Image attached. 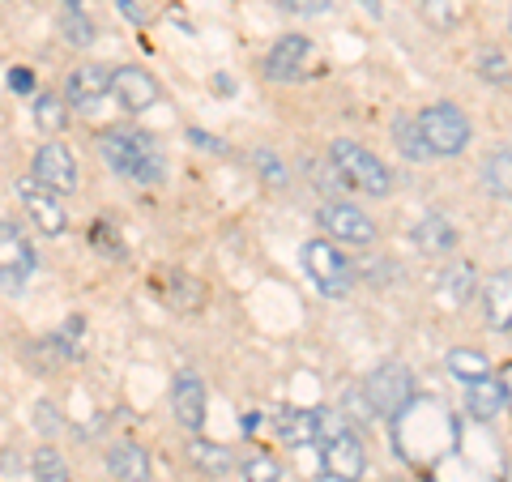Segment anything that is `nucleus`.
<instances>
[{
    "label": "nucleus",
    "mask_w": 512,
    "mask_h": 482,
    "mask_svg": "<svg viewBox=\"0 0 512 482\" xmlns=\"http://www.w3.org/2000/svg\"><path fill=\"white\" fill-rule=\"evenodd\" d=\"M60 35L69 39L73 47H90L94 43V22L86 18L82 9H64L60 13Z\"/></svg>",
    "instance_id": "obj_26"
},
{
    "label": "nucleus",
    "mask_w": 512,
    "mask_h": 482,
    "mask_svg": "<svg viewBox=\"0 0 512 482\" xmlns=\"http://www.w3.org/2000/svg\"><path fill=\"white\" fill-rule=\"evenodd\" d=\"M35 180H43L52 192H77V163L60 141H47L35 154Z\"/></svg>",
    "instance_id": "obj_10"
},
{
    "label": "nucleus",
    "mask_w": 512,
    "mask_h": 482,
    "mask_svg": "<svg viewBox=\"0 0 512 482\" xmlns=\"http://www.w3.org/2000/svg\"><path fill=\"white\" fill-rule=\"evenodd\" d=\"M239 474H244V482H278L282 478V465L269 457V453H252L244 465H239Z\"/></svg>",
    "instance_id": "obj_28"
},
{
    "label": "nucleus",
    "mask_w": 512,
    "mask_h": 482,
    "mask_svg": "<svg viewBox=\"0 0 512 482\" xmlns=\"http://www.w3.org/2000/svg\"><path fill=\"white\" fill-rule=\"evenodd\" d=\"M26 269H30V248H26V239L13 231V227H5V222H0V282H5L9 291H22Z\"/></svg>",
    "instance_id": "obj_14"
},
{
    "label": "nucleus",
    "mask_w": 512,
    "mask_h": 482,
    "mask_svg": "<svg viewBox=\"0 0 512 482\" xmlns=\"http://www.w3.org/2000/svg\"><path fill=\"white\" fill-rule=\"evenodd\" d=\"M320 222L333 239H342L350 248H372L376 244V222L367 218L359 205H346V201H329L320 205Z\"/></svg>",
    "instance_id": "obj_6"
},
{
    "label": "nucleus",
    "mask_w": 512,
    "mask_h": 482,
    "mask_svg": "<svg viewBox=\"0 0 512 482\" xmlns=\"http://www.w3.org/2000/svg\"><path fill=\"white\" fill-rule=\"evenodd\" d=\"M188 137L197 141L201 150H214V154H222V141H218V137H210V133H205V128H188Z\"/></svg>",
    "instance_id": "obj_33"
},
{
    "label": "nucleus",
    "mask_w": 512,
    "mask_h": 482,
    "mask_svg": "<svg viewBox=\"0 0 512 482\" xmlns=\"http://www.w3.org/2000/svg\"><path fill=\"white\" fill-rule=\"evenodd\" d=\"M312 56V43L303 39V35H286L274 43V52L265 56V73L274 77V82H291V77L303 73V64H308Z\"/></svg>",
    "instance_id": "obj_12"
},
{
    "label": "nucleus",
    "mask_w": 512,
    "mask_h": 482,
    "mask_svg": "<svg viewBox=\"0 0 512 482\" xmlns=\"http://www.w3.org/2000/svg\"><path fill=\"white\" fill-rule=\"evenodd\" d=\"M414 239H419V248H423V252H453V248H457L453 222H444L440 214H427L419 227H414Z\"/></svg>",
    "instance_id": "obj_22"
},
{
    "label": "nucleus",
    "mask_w": 512,
    "mask_h": 482,
    "mask_svg": "<svg viewBox=\"0 0 512 482\" xmlns=\"http://www.w3.org/2000/svg\"><path fill=\"white\" fill-rule=\"evenodd\" d=\"M303 265H308L316 291H325V295H346L350 282H355V269H350V261L333 244H325V239L303 244Z\"/></svg>",
    "instance_id": "obj_5"
},
{
    "label": "nucleus",
    "mask_w": 512,
    "mask_h": 482,
    "mask_svg": "<svg viewBox=\"0 0 512 482\" xmlns=\"http://www.w3.org/2000/svg\"><path fill=\"white\" fill-rule=\"evenodd\" d=\"M508 30H512V13H508Z\"/></svg>",
    "instance_id": "obj_39"
},
{
    "label": "nucleus",
    "mask_w": 512,
    "mask_h": 482,
    "mask_svg": "<svg viewBox=\"0 0 512 482\" xmlns=\"http://www.w3.org/2000/svg\"><path fill=\"white\" fill-rule=\"evenodd\" d=\"M291 13H329V0H278Z\"/></svg>",
    "instance_id": "obj_31"
},
{
    "label": "nucleus",
    "mask_w": 512,
    "mask_h": 482,
    "mask_svg": "<svg viewBox=\"0 0 512 482\" xmlns=\"http://www.w3.org/2000/svg\"><path fill=\"white\" fill-rule=\"evenodd\" d=\"M111 82H116V73L107 69V64H86V69H73L69 77V86H64V94H69V103L73 107H99L107 94H111Z\"/></svg>",
    "instance_id": "obj_11"
},
{
    "label": "nucleus",
    "mask_w": 512,
    "mask_h": 482,
    "mask_svg": "<svg viewBox=\"0 0 512 482\" xmlns=\"http://www.w3.org/2000/svg\"><path fill=\"white\" fill-rule=\"evenodd\" d=\"M363 397L376 414H402L414 401V376L406 363H380L372 376L363 380Z\"/></svg>",
    "instance_id": "obj_3"
},
{
    "label": "nucleus",
    "mask_w": 512,
    "mask_h": 482,
    "mask_svg": "<svg viewBox=\"0 0 512 482\" xmlns=\"http://www.w3.org/2000/svg\"><path fill=\"white\" fill-rule=\"evenodd\" d=\"M18 197H22L26 214L35 218V227L43 235H64V231H69V214H64V205L56 201V192L47 188L43 180H35V175H22V180H18Z\"/></svg>",
    "instance_id": "obj_7"
},
{
    "label": "nucleus",
    "mask_w": 512,
    "mask_h": 482,
    "mask_svg": "<svg viewBox=\"0 0 512 482\" xmlns=\"http://www.w3.org/2000/svg\"><path fill=\"white\" fill-rule=\"evenodd\" d=\"M9 86L18 90V94H30V90H35V73H30V69H13L9 73Z\"/></svg>",
    "instance_id": "obj_32"
},
{
    "label": "nucleus",
    "mask_w": 512,
    "mask_h": 482,
    "mask_svg": "<svg viewBox=\"0 0 512 482\" xmlns=\"http://www.w3.org/2000/svg\"><path fill=\"white\" fill-rule=\"evenodd\" d=\"M120 9L128 13V18H133V22H141V18H146V13H141L137 5H133V0H120Z\"/></svg>",
    "instance_id": "obj_36"
},
{
    "label": "nucleus",
    "mask_w": 512,
    "mask_h": 482,
    "mask_svg": "<svg viewBox=\"0 0 512 482\" xmlns=\"http://www.w3.org/2000/svg\"><path fill=\"white\" fill-rule=\"evenodd\" d=\"M278 436L291 448H308L320 440V414L316 410H282L278 414Z\"/></svg>",
    "instance_id": "obj_19"
},
{
    "label": "nucleus",
    "mask_w": 512,
    "mask_h": 482,
    "mask_svg": "<svg viewBox=\"0 0 512 482\" xmlns=\"http://www.w3.org/2000/svg\"><path fill=\"white\" fill-rule=\"evenodd\" d=\"M478 64H483L487 82H508V60L500 52H483V56H478Z\"/></svg>",
    "instance_id": "obj_29"
},
{
    "label": "nucleus",
    "mask_w": 512,
    "mask_h": 482,
    "mask_svg": "<svg viewBox=\"0 0 512 482\" xmlns=\"http://www.w3.org/2000/svg\"><path fill=\"white\" fill-rule=\"evenodd\" d=\"M256 167H261V175H265V180H269V184H278V188L286 184V167L278 163V158H274V154H256Z\"/></svg>",
    "instance_id": "obj_30"
},
{
    "label": "nucleus",
    "mask_w": 512,
    "mask_h": 482,
    "mask_svg": "<svg viewBox=\"0 0 512 482\" xmlns=\"http://www.w3.org/2000/svg\"><path fill=\"white\" fill-rule=\"evenodd\" d=\"M107 470L120 482H150V457L141 444L120 440V444H111V453H107Z\"/></svg>",
    "instance_id": "obj_17"
},
{
    "label": "nucleus",
    "mask_w": 512,
    "mask_h": 482,
    "mask_svg": "<svg viewBox=\"0 0 512 482\" xmlns=\"http://www.w3.org/2000/svg\"><path fill=\"white\" fill-rule=\"evenodd\" d=\"M500 384H504V397H508V410H512V363L500 372Z\"/></svg>",
    "instance_id": "obj_35"
},
{
    "label": "nucleus",
    "mask_w": 512,
    "mask_h": 482,
    "mask_svg": "<svg viewBox=\"0 0 512 482\" xmlns=\"http://www.w3.org/2000/svg\"><path fill=\"white\" fill-rule=\"evenodd\" d=\"M320 457H325V474H338L346 482H359L363 470H367V453H363V440L355 431H338V436H329L320 444Z\"/></svg>",
    "instance_id": "obj_8"
},
{
    "label": "nucleus",
    "mask_w": 512,
    "mask_h": 482,
    "mask_svg": "<svg viewBox=\"0 0 512 482\" xmlns=\"http://www.w3.org/2000/svg\"><path fill=\"white\" fill-rule=\"evenodd\" d=\"M393 141H397V150H402L410 163H427V158H431V146H427V137H423V124H419V120L397 116V120H393Z\"/></svg>",
    "instance_id": "obj_21"
},
{
    "label": "nucleus",
    "mask_w": 512,
    "mask_h": 482,
    "mask_svg": "<svg viewBox=\"0 0 512 482\" xmlns=\"http://www.w3.org/2000/svg\"><path fill=\"white\" fill-rule=\"evenodd\" d=\"M483 316L491 329L512 333V269L491 273L487 286H483Z\"/></svg>",
    "instance_id": "obj_13"
},
{
    "label": "nucleus",
    "mask_w": 512,
    "mask_h": 482,
    "mask_svg": "<svg viewBox=\"0 0 512 482\" xmlns=\"http://www.w3.org/2000/svg\"><path fill=\"white\" fill-rule=\"evenodd\" d=\"M111 94L120 99L124 111H146L158 103V86L150 73L141 69H116V82H111Z\"/></svg>",
    "instance_id": "obj_15"
},
{
    "label": "nucleus",
    "mask_w": 512,
    "mask_h": 482,
    "mask_svg": "<svg viewBox=\"0 0 512 482\" xmlns=\"http://www.w3.org/2000/svg\"><path fill=\"white\" fill-rule=\"evenodd\" d=\"M99 150L107 158V167L116 175H124V180H137V184L163 180V154H158L150 133H137V128H107L99 137Z\"/></svg>",
    "instance_id": "obj_1"
},
{
    "label": "nucleus",
    "mask_w": 512,
    "mask_h": 482,
    "mask_svg": "<svg viewBox=\"0 0 512 482\" xmlns=\"http://www.w3.org/2000/svg\"><path fill=\"white\" fill-rule=\"evenodd\" d=\"M448 376L461 380V384H474V380H483L491 376V359L483 355V350H470V346H457V350H448Z\"/></svg>",
    "instance_id": "obj_20"
},
{
    "label": "nucleus",
    "mask_w": 512,
    "mask_h": 482,
    "mask_svg": "<svg viewBox=\"0 0 512 482\" xmlns=\"http://www.w3.org/2000/svg\"><path fill=\"white\" fill-rule=\"evenodd\" d=\"M423 137H427V146L431 154H444V158H453L470 146V120H466V111L453 107V103H436V107H427L423 116Z\"/></svg>",
    "instance_id": "obj_4"
},
{
    "label": "nucleus",
    "mask_w": 512,
    "mask_h": 482,
    "mask_svg": "<svg viewBox=\"0 0 512 482\" xmlns=\"http://www.w3.org/2000/svg\"><path fill=\"white\" fill-rule=\"evenodd\" d=\"M64 9H82V0H64Z\"/></svg>",
    "instance_id": "obj_37"
},
{
    "label": "nucleus",
    "mask_w": 512,
    "mask_h": 482,
    "mask_svg": "<svg viewBox=\"0 0 512 482\" xmlns=\"http://www.w3.org/2000/svg\"><path fill=\"white\" fill-rule=\"evenodd\" d=\"M329 158H333V171H342V180L367 192V197H389L393 192V171L384 167L372 150H363L359 141L338 137L329 146Z\"/></svg>",
    "instance_id": "obj_2"
},
{
    "label": "nucleus",
    "mask_w": 512,
    "mask_h": 482,
    "mask_svg": "<svg viewBox=\"0 0 512 482\" xmlns=\"http://www.w3.org/2000/svg\"><path fill=\"white\" fill-rule=\"evenodd\" d=\"M171 410L188 431L205 427V384L197 372H175L171 380Z\"/></svg>",
    "instance_id": "obj_9"
},
{
    "label": "nucleus",
    "mask_w": 512,
    "mask_h": 482,
    "mask_svg": "<svg viewBox=\"0 0 512 482\" xmlns=\"http://www.w3.org/2000/svg\"><path fill=\"white\" fill-rule=\"evenodd\" d=\"M188 465H192V470H201L205 478H222L235 461H231V448L227 444L197 436V440H188Z\"/></svg>",
    "instance_id": "obj_18"
},
{
    "label": "nucleus",
    "mask_w": 512,
    "mask_h": 482,
    "mask_svg": "<svg viewBox=\"0 0 512 482\" xmlns=\"http://www.w3.org/2000/svg\"><path fill=\"white\" fill-rule=\"evenodd\" d=\"M35 120L43 133H60L64 124H69V111H64V103L56 99V94H39V103H35Z\"/></svg>",
    "instance_id": "obj_27"
},
{
    "label": "nucleus",
    "mask_w": 512,
    "mask_h": 482,
    "mask_svg": "<svg viewBox=\"0 0 512 482\" xmlns=\"http://www.w3.org/2000/svg\"><path fill=\"white\" fill-rule=\"evenodd\" d=\"M35 410H39V427H43V431H47V427H60V414H56L52 406H47V401H39Z\"/></svg>",
    "instance_id": "obj_34"
},
{
    "label": "nucleus",
    "mask_w": 512,
    "mask_h": 482,
    "mask_svg": "<svg viewBox=\"0 0 512 482\" xmlns=\"http://www.w3.org/2000/svg\"><path fill=\"white\" fill-rule=\"evenodd\" d=\"M30 470H35V478L39 482H69L73 474H69V465H64V457L56 453L52 444H43L35 457H30Z\"/></svg>",
    "instance_id": "obj_25"
},
{
    "label": "nucleus",
    "mask_w": 512,
    "mask_h": 482,
    "mask_svg": "<svg viewBox=\"0 0 512 482\" xmlns=\"http://www.w3.org/2000/svg\"><path fill=\"white\" fill-rule=\"evenodd\" d=\"M316 482H346V478H338V474H329V478H316Z\"/></svg>",
    "instance_id": "obj_38"
},
{
    "label": "nucleus",
    "mask_w": 512,
    "mask_h": 482,
    "mask_svg": "<svg viewBox=\"0 0 512 482\" xmlns=\"http://www.w3.org/2000/svg\"><path fill=\"white\" fill-rule=\"evenodd\" d=\"M483 184L491 197H512V150H495L487 154V163H483Z\"/></svg>",
    "instance_id": "obj_23"
},
{
    "label": "nucleus",
    "mask_w": 512,
    "mask_h": 482,
    "mask_svg": "<svg viewBox=\"0 0 512 482\" xmlns=\"http://www.w3.org/2000/svg\"><path fill=\"white\" fill-rule=\"evenodd\" d=\"M474 286H478V278H474V265H453L440 278V295H444V303H453V308H461L470 295H474Z\"/></svg>",
    "instance_id": "obj_24"
},
{
    "label": "nucleus",
    "mask_w": 512,
    "mask_h": 482,
    "mask_svg": "<svg viewBox=\"0 0 512 482\" xmlns=\"http://www.w3.org/2000/svg\"><path fill=\"white\" fill-rule=\"evenodd\" d=\"M466 410L474 414L478 423H491L500 410H508V397H504L500 376H483V380L466 384Z\"/></svg>",
    "instance_id": "obj_16"
}]
</instances>
